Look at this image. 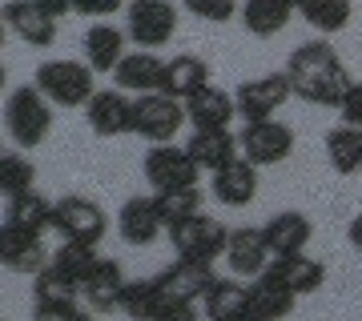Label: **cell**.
Listing matches in <instances>:
<instances>
[{
  "instance_id": "cell-1",
  "label": "cell",
  "mask_w": 362,
  "mask_h": 321,
  "mask_svg": "<svg viewBox=\"0 0 362 321\" xmlns=\"http://www.w3.org/2000/svg\"><path fill=\"white\" fill-rule=\"evenodd\" d=\"M286 77L294 85V97L322 109H338L342 97L350 89V73L342 56L334 52V44L326 40H310V44H298L286 61Z\"/></svg>"
},
{
  "instance_id": "cell-2",
  "label": "cell",
  "mask_w": 362,
  "mask_h": 321,
  "mask_svg": "<svg viewBox=\"0 0 362 321\" xmlns=\"http://www.w3.org/2000/svg\"><path fill=\"white\" fill-rule=\"evenodd\" d=\"M218 281L209 265L177 261L157 277V301H153V321H185L194 317L197 301H206L209 285Z\"/></svg>"
},
{
  "instance_id": "cell-3",
  "label": "cell",
  "mask_w": 362,
  "mask_h": 321,
  "mask_svg": "<svg viewBox=\"0 0 362 321\" xmlns=\"http://www.w3.org/2000/svg\"><path fill=\"white\" fill-rule=\"evenodd\" d=\"M49 97L40 92V85H21V89L8 92V104H4V125H8V137L16 141V149H37L45 145L52 128V109Z\"/></svg>"
},
{
  "instance_id": "cell-4",
  "label": "cell",
  "mask_w": 362,
  "mask_h": 321,
  "mask_svg": "<svg viewBox=\"0 0 362 321\" xmlns=\"http://www.w3.org/2000/svg\"><path fill=\"white\" fill-rule=\"evenodd\" d=\"M169 245H173L177 261L214 265L226 253V245H230V229L218 217H209V213H194V217L169 225Z\"/></svg>"
},
{
  "instance_id": "cell-5",
  "label": "cell",
  "mask_w": 362,
  "mask_h": 321,
  "mask_svg": "<svg viewBox=\"0 0 362 321\" xmlns=\"http://www.w3.org/2000/svg\"><path fill=\"white\" fill-rule=\"evenodd\" d=\"M93 73H97V68H93L89 61L85 64L81 61H45L37 68V85L52 104H61V109H85L89 97L97 92Z\"/></svg>"
},
{
  "instance_id": "cell-6",
  "label": "cell",
  "mask_w": 362,
  "mask_h": 321,
  "mask_svg": "<svg viewBox=\"0 0 362 321\" xmlns=\"http://www.w3.org/2000/svg\"><path fill=\"white\" fill-rule=\"evenodd\" d=\"M189 116H185V104L177 97H169V92H137V101H133V133L145 137V141H173L181 133Z\"/></svg>"
},
{
  "instance_id": "cell-7",
  "label": "cell",
  "mask_w": 362,
  "mask_h": 321,
  "mask_svg": "<svg viewBox=\"0 0 362 321\" xmlns=\"http://www.w3.org/2000/svg\"><path fill=\"white\" fill-rule=\"evenodd\" d=\"M52 229L61 233V241H89L101 245V237L109 233V213L89 197H61L52 209Z\"/></svg>"
},
{
  "instance_id": "cell-8",
  "label": "cell",
  "mask_w": 362,
  "mask_h": 321,
  "mask_svg": "<svg viewBox=\"0 0 362 321\" xmlns=\"http://www.w3.org/2000/svg\"><path fill=\"white\" fill-rule=\"evenodd\" d=\"M202 177V165L194 161L189 149H181L173 141H161L145 153V181L153 185V193L165 189H185V185H197Z\"/></svg>"
},
{
  "instance_id": "cell-9",
  "label": "cell",
  "mask_w": 362,
  "mask_h": 321,
  "mask_svg": "<svg viewBox=\"0 0 362 321\" xmlns=\"http://www.w3.org/2000/svg\"><path fill=\"white\" fill-rule=\"evenodd\" d=\"M125 32L137 49H161L177 32V4H169V0H129Z\"/></svg>"
},
{
  "instance_id": "cell-10",
  "label": "cell",
  "mask_w": 362,
  "mask_h": 321,
  "mask_svg": "<svg viewBox=\"0 0 362 321\" xmlns=\"http://www.w3.org/2000/svg\"><path fill=\"white\" fill-rule=\"evenodd\" d=\"M242 141V157H250L254 165H278L294 153V128L282 125V121H246V128L238 133Z\"/></svg>"
},
{
  "instance_id": "cell-11",
  "label": "cell",
  "mask_w": 362,
  "mask_h": 321,
  "mask_svg": "<svg viewBox=\"0 0 362 321\" xmlns=\"http://www.w3.org/2000/svg\"><path fill=\"white\" fill-rule=\"evenodd\" d=\"M233 97H238V116L242 121H266V116H274L294 97V85H290L286 73H266V77H254L246 85H238Z\"/></svg>"
},
{
  "instance_id": "cell-12",
  "label": "cell",
  "mask_w": 362,
  "mask_h": 321,
  "mask_svg": "<svg viewBox=\"0 0 362 321\" xmlns=\"http://www.w3.org/2000/svg\"><path fill=\"white\" fill-rule=\"evenodd\" d=\"M77 297H81V285L61 273L57 265H45L37 273V281H33V309H37V317H81L77 309Z\"/></svg>"
},
{
  "instance_id": "cell-13",
  "label": "cell",
  "mask_w": 362,
  "mask_h": 321,
  "mask_svg": "<svg viewBox=\"0 0 362 321\" xmlns=\"http://www.w3.org/2000/svg\"><path fill=\"white\" fill-rule=\"evenodd\" d=\"M85 121L97 137L133 133V101H125V89H97L85 104Z\"/></svg>"
},
{
  "instance_id": "cell-14",
  "label": "cell",
  "mask_w": 362,
  "mask_h": 321,
  "mask_svg": "<svg viewBox=\"0 0 362 321\" xmlns=\"http://www.w3.org/2000/svg\"><path fill=\"white\" fill-rule=\"evenodd\" d=\"M226 261L238 277H258V273L270 269L274 249L266 241V233L258 225H242V229H230V245H226Z\"/></svg>"
},
{
  "instance_id": "cell-15",
  "label": "cell",
  "mask_w": 362,
  "mask_h": 321,
  "mask_svg": "<svg viewBox=\"0 0 362 321\" xmlns=\"http://www.w3.org/2000/svg\"><path fill=\"white\" fill-rule=\"evenodd\" d=\"M161 229H169V225L153 197H129L117 213V233H121L125 245H153L161 237Z\"/></svg>"
},
{
  "instance_id": "cell-16",
  "label": "cell",
  "mask_w": 362,
  "mask_h": 321,
  "mask_svg": "<svg viewBox=\"0 0 362 321\" xmlns=\"http://www.w3.org/2000/svg\"><path fill=\"white\" fill-rule=\"evenodd\" d=\"M0 261L13 273H40L52 257L45 249V241H40V233L16 229V225L4 221V229H0Z\"/></svg>"
},
{
  "instance_id": "cell-17",
  "label": "cell",
  "mask_w": 362,
  "mask_h": 321,
  "mask_svg": "<svg viewBox=\"0 0 362 321\" xmlns=\"http://www.w3.org/2000/svg\"><path fill=\"white\" fill-rule=\"evenodd\" d=\"M4 25L33 49H49L57 40V16H49L37 0H8L4 4Z\"/></svg>"
},
{
  "instance_id": "cell-18",
  "label": "cell",
  "mask_w": 362,
  "mask_h": 321,
  "mask_svg": "<svg viewBox=\"0 0 362 321\" xmlns=\"http://www.w3.org/2000/svg\"><path fill=\"white\" fill-rule=\"evenodd\" d=\"M214 197L230 209H246L258 197V165L250 157H233L230 165L214 173Z\"/></svg>"
},
{
  "instance_id": "cell-19",
  "label": "cell",
  "mask_w": 362,
  "mask_h": 321,
  "mask_svg": "<svg viewBox=\"0 0 362 321\" xmlns=\"http://www.w3.org/2000/svg\"><path fill=\"white\" fill-rule=\"evenodd\" d=\"M113 80H117V89H125V92H157L161 80H165V61L153 49L125 52L121 64L113 68Z\"/></svg>"
},
{
  "instance_id": "cell-20",
  "label": "cell",
  "mask_w": 362,
  "mask_h": 321,
  "mask_svg": "<svg viewBox=\"0 0 362 321\" xmlns=\"http://www.w3.org/2000/svg\"><path fill=\"white\" fill-rule=\"evenodd\" d=\"M185 116L194 128H230V121L238 116V97L218 85H206L185 101Z\"/></svg>"
},
{
  "instance_id": "cell-21",
  "label": "cell",
  "mask_w": 362,
  "mask_h": 321,
  "mask_svg": "<svg viewBox=\"0 0 362 321\" xmlns=\"http://www.w3.org/2000/svg\"><path fill=\"white\" fill-rule=\"evenodd\" d=\"M121 289H125V273L117 265L113 257H101L97 261V269L85 277L81 285V297L89 301L93 313H117L121 309Z\"/></svg>"
},
{
  "instance_id": "cell-22",
  "label": "cell",
  "mask_w": 362,
  "mask_h": 321,
  "mask_svg": "<svg viewBox=\"0 0 362 321\" xmlns=\"http://www.w3.org/2000/svg\"><path fill=\"white\" fill-rule=\"evenodd\" d=\"M294 305H298V293L286 281H278L270 269L254 277V285H250V317L278 321V317H290Z\"/></svg>"
},
{
  "instance_id": "cell-23",
  "label": "cell",
  "mask_w": 362,
  "mask_h": 321,
  "mask_svg": "<svg viewBox=\"0 0 362 321\" xmlns=\"http://www.w3.org/2000/svg\"><path fill=\"white\" fill-rule=\"evenodd\" d=\"M185 149L194 153V161L202 169L218 173L221 165H230L233 157L242 153V141H238V133H230V128H194Z\"/></svg>"
},
{
  "instance_id": "cell-24",
  "label": "cell",
  "mask_w": 362,
  "mask_h": 321,
  "mask_svg": "<svg viewBox=\"0 0 362 321\" xmlns=\"http://www.w3.org/2000/svg\"><path fill=\"white\" fill-rule=\"evenodd\" d=\"M262 233H266L274 257H282V253H302V249L310 245V237H314V225H310L306 213L286 209V213H274V217L262 225Z\"/></svg>"
},
{
  "instance_id": "cell-25",
  "label": "cell",
  "mask_w": 362,
  "mask_h": 321,
  "mask_svg": "<svg viewBox=\"0 0 362 321\" xmlns=\"http://www.w3.org/2000/svg\"><path fill=\"white\" fill-rule=\"evenodd\" d=\"M202 313L209 321H238L250 317V285L238 281V277H218L209 285L206 301H202Z\"/></svg>"
},
{
  "instance_id": "cell-26",
  "label": "cell",
  "mask_w": 362,
  "mask_h": 321,
  "mask_svg": "<svg viewBox=\"0 0 362 321\" xmlns=\"http://www.w3.org/2000/svg\"><path fill=\"white\" fill-rule=\"evenodd\" d=\"M52 201L49 197H40L37 193V185L33 189H25V193H13L8 197V209H4V221L8 225H16V229H28V233H45L52 229Z\"/></svg>"
},
{
  "instance_id": "cell-27",
  "label": "cell",
  "mask_w": 362,
  "mask_h": 321,
  "mask_svg": "<svg viewBox=\"0 0 362 321\" xmlns=\"http://www.w3.org/2000/svg\"><path fill=\"white\" fill-rule=\"evenodd\" d=\"M209 85V64L194 52H181L173 61H165V80H161V92L177 97V101H189L197 89Z\"/></svg>"
},
{
  "instance_id": "cell-28",
  "label": "cell",
  "mask_w": 362,
  "mask_h": 321,
  "mask_svg": "<svg viewBox=\"0 0 362 321\" xmlns=\"http://www.w3.org/2000/svg\"><path fill=\"white\" fill-rule=\"evenodd\" d=\"M270 273L278 277V281L290 285L298 297H302V293H314V289L326 281V265H322V261H314V257H306V249H302V253L274 257V261H270Z\"/></svg>"
},
{
  "instance_id": "cell-29",
  "label": "cell",
  "mask_w": 362,
  "mask_h": 321,
  "mask_svg": "<svg viewBox=\"0 0 362 321\" xmlns=\"http://www.w3.org/2000/svg\"><path fill=\"white\" fill-rule=\"evenodd\" d=\"M290 16H294V4L290 0H242V25L258 40L278 37L290 25Z\"/></svg>"
},
{
  "instance_id": "cell-30",
  "label": "cell",
  "mask_w": 362,
  "mask_h": 321,
  "mask_svg": "<svg viewBox=\"0 0 362 321\" xmlns=\"http://www.w3.org/2000/svg\"><path fill=\"white\" fill-rule=\"evenodd\" d=\"M125 37L129 32H121L113 25H93L85 32V61L97 68V73H113L121 56H125Z\"/></svg>"
},
{
  "instance_id": "cell-31",
  "label": "cell",
  "mask_w": 362,
  "mask_h": 321,
  "mask_svg": "<svg viewBox=\"0 0 362 321\" xmlns=\"http://www.w3.org/2000/svg\"><path fill=\"white\" fill-rule=\"evenodd\" d=\"M326 157H330L334 173L354 177L362 169V128L346 125V121L338 128H330V133H326Z\"/></svg>"
},
{
  "instance_id": "cell-32",
  "label": "cell",
  "mask_w": 362,
  "mask_h": 321,
  "mask_svg": "<svg viewBox=\"0 0 362 321\" xmlns=\"http://www.w3.org/2000/svg\"><path fill=\"white\" fill-rule=\"evenodd\" d=\"M298 13H302V20H306L314 32L334 37V32H342V28L350 25L354 4H350V0H298Z\"/></svg>"
},
{
  "instance_id": "cell-33",
  "label": "cell",
  "mask_w": 362,
  "mask_h": 321,
  "mask_svg": "<svg viewBox=\"0 0 362 321\" xmlns=\"http://www.w3.org/2000/svg\"><path fill=\"white\" fill-rule=\"evenodd\" d=\"M97 245H89V241H61V249L52 253V265L61 273H69L77 285H85V277H89L93 269H97Z\"/></svg>"
},
{
  "instance_id": "cell-34",
  "label": "cell",
  "mask_w": 362,
  "mask_h": 321,
  "mask_svg": "<svg viewBox=\"0 0 362 321\" xmlns=\"http://www.w3.org/2000/svg\"><path fill=\"white\" fill-rule=\"evenodd\" d=\"M153 201H157V209H161L165 225H177V221H185V217H194V213H202V189H197V185L153 193Z\"/></svg>"
},
{
  "instance_id": "cell-35",
  "label": "cell",
  "mask_w": 362,
  "mask_h": 321,
  "mask_svg": "<svg viewBox=\"0 0 362 321\" xmlns=\"http://www.w3.org/2000/svg\"><path fill=\"white\" fill-rule=\"evenodd\" d=\"M37 185V169H33V161H28L25 153H4L0 157V189L8 193H25Z\"/></svg>"
},
{
  "instance_id": "cell-36",
  "label": "cell",
  "mask_w": 362,
  "mask_h": 321,
  "mask_svg": "<svg viewBox=\"0 0 362 321\" xmlns=\"http://www.w3.org/2000/svg\"><path fill=\"white\" fill-rule=\"evenodd\" d=\"M153 301H157V277H137V281H125V289H121V309L129 317H153Z\"/></svg>"
},
{
  "instance_id": "cell-37",
  "label": "cell",
  "mask_w": 362,
  "mask_h": 321,
  "mask_svg": "<svg viewBox=\"0 0 362 321\" xmlns=\"http://www.w3.org/2000/svg\"><path fill=\"white\" fill-rule=\"evenodd\" d=\"M181 4H185L197 20H209V25H226V20H233V13H238V0H181Z\"/></svg>"
},
{
  "instance_id": "cell-38",
  "label": "cell",
  "mask_w": 362,
  "mask_h": 321,
  "mask_svg": "<svg viewBox=\"0 0 362 321\" xmlns=\"http://www.w3.org/2000/svg\"><path fill=\"white\" fill-rule=\"evenodd\" d=\"M338 113H342V121L354 128H362V80H350L346 97H342V104H338Z\"/></svg>"
},
{
  "instance_id": "cell-39",
  "label": "cell",
  "mask_w": 362,
  "mask_h": 321,
  "mask_svg": "<svg viewBox=\"0 0 362 321\" xmlns=\"http://www.w3.org/2000/svg\"><path fill=\"white\" fill-rule=\"evenodd\" d=\"M117 8H125V0H73V13H81V16H113Z\"/></svg>"
},
{
  "instance_id": "cell-40",
  "label": "cell",
  "mask_w": 362,
  "mask_h": 321,
  "mask_svg": "<svg viewBox=\"0 0 362 321\" xmlns=\"http://www.w3.org/2000/svg\"><path fill=\"white\" fill-rule=\"evenodd\" d=\"M37 4H40V8H45L49 16H57V20L73 13V0H37Z\"/></svg>"
},
{
  "instance_id": "cell-41",
  "label": "cell",
  "mask_w": 362,
  "mask_h": 321,
  "mask_svg": "<svg viewBox=\"0 0 362 321\" xmlns=\"http://www.w3.org/2000/svg\"><path fill=\"white\" fill-rule=\"evenodd\" d=\"M346 237H350V245L362 253V217H354V221L346 225Z\"/></svg>"
},
{
  "instance_id": "cell-42",
  "label": "cell",
  "mask_w": 362,
  "mask_h": 321,
  "mask_svg": "<svg viewBox=\"0 0 362 321\" xmlns=\"http://www.w3.org/2000/svg\"><path fill=\"white\" fill-rule=\"evenodd\" d=\"M290 4H294V8H298V0H290Z\"/></svg>"
}]
</instances>
